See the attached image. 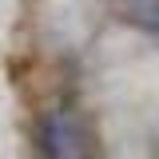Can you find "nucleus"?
Wrapping results in <instances>:
<instances>
[{"label":"nucleus","instance_id":"f257e3e1","mask_svg":"<svg viewBox=\"0 0 159 159\" xmlns=\"http://www.w3.org/2000/svg\"><path fill=\"white\" fill-rule=\"evenodd\" d=\"M40 147L48 159H92L96 135L76 107H56L40 119Z\"/></svg>","mask_w":159,"mask_h":159},{"label":"nucleus","instance_id":"f03ea898","mask_svg":"<svg viewBox=\"0 0 159 159\" xmlns=\"http://www.w3.org/2000/svg\"><path fill=\"white\" fill-rule=\"evenodd\" d=\"M119 4H123L127 20H135V24H143V28L159 32V0H119Z\"/></svg>","mask_w":159,"mask_h":159}]
</instances>
